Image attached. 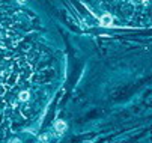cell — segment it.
Listing matches in <instances>:
<instances>
[{"label": "cell", "mask_w": 152, "mask_h": 143, "mask_svg": "<svg viewBox=\"0 0 152 143\" xmlns=\"http://www.w3.org/2000/svg\"><path fill=\"white\" fill-rule=\"evenodd\" d=\"M54 130L57 133H63L65 130H66V124H65L63 120H56V124H54Z\"/></svg>", "instance_id": "3957f363"}, {"label": "cell", "mask_w": 152, "mask_h": 143, "mask_svg": "<svg viewBox=\"0 0 152 143\" xmlns=\"http://www.w3.org/2000/svg\"><path fill=\"white\" fill-rule=\"evenodd\" d=\"M20 3H26V0H20Z\"/></svg>", "instance_id": "9c48e42d"}, {"label": "cell", "mask_w": 152, "mask_h": 143, "mask_svg": "<svg viewBox=\"0 0 152 143\" xmlns=\"http://www.w3.org/2000/svg\"><path fill=\"white\" fill-rule=\"evenodd\" d=\"M29 98H30V93L27 90H21L20 95H18V99L20 101H29Z\"/></svg>", "instance_id": "5b68a950"}, {"label": "cell", "mask_w": 152, "mask_h": 143, "mask_svg": "<svg viewBox=\"0 0 152 143\" xmlns=\"http://www.w3.org/2000/svg\"><path fill=\"white\" fill-rule=\"evenodd\" d=\"M30 74H32V68H30L29 65H26V66L23 68V71H20L18 77H21V78H29Z\"/></svg>", "instance_id": "277c9868"}, {"label": "cell", "mask_w": 152, "mask_h": 143, "mask_svg": "<svg viewBox=\"0 0 152 143\" xmlns=\"http://www.w3.org/2000/svg\"><path fill=\"white\" fill-rule=\"evenodd\" d=\"M9 143H21V142H20V140H18V139H12V140H11V142H9Z\"/></svg>", "instance_id": "ba28073f"}, {"label": "cell", "mask_w": 152, "mask_h": 143, "mask_svg": "<svg viewBox=\"0 0 152 143\" xmlns=\"http://www.w3.org/2000/svg\"><path fill=\"white\" fill-rule=\"evenodd\" d=\"M101 26H104V27H110L112 26V23H113V17L110 15V14H104L102 17H101Z\"/></svg>", "instance_id": "6da1fadb"}, {"label": "cell", "mask_w": 152, "mask_h": 143, "mask_svg": "<svg viewBox=\"0 0 152 143\" xmlns=\"http://www.w3.org/2000/svg\"><path fill=\"white\" fill-rule=\"evenodd\" d=\"M17 80H18V74H17V72H11V74L8 75V78H6V85L11 88V86H14V85L17 83Z\"/></svg>", "instance_id": "7a4b0ae2"}, {"label": "cell", "mask_w": 152, "mask_h": 143, "mask_svg": "<svg viewBox=\"0 0 152 143\" xmlns=\"http://www.w3.org/2000/svg\"><path fill=\"white\" fill-rule=\"evenodd\" d=\"M48 139H50V134H42L39 136V143H48Z\"/></svg>", "instance_id": "8992f818"}, {"label": "cell", "mask_w": 152, "mask_h": 143, "mask_svg": "<svg viewBox=\"0 0 152 143\" xmlns=\"http://www.w3.org/2000/svg\"><path fill=\"white\" fill-rule=\"evenodd\" d=\"M5 90H6V89H5V85H0V95H3Z\"/></svg>", "instance_id": "52a82bcc"}]
</instances>
